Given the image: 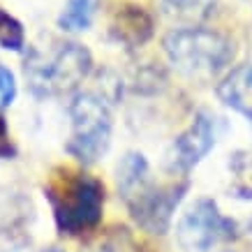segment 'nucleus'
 I'll use <instances>...</instances> for the list:
<instances>
[{
    "label": "nucleus",
    "mask_w": 252,
    "mask_h": 252,
    "mask_svg": "<svg viewBox=\"0 0 252 252\" xmlns=\"http://www.w3.org/2000/svg\"><path fill=\"white\" fill-rule=\"evenodd\" d=\"M54 224L63 236H84L99 227L104 215L107 188L84 169L56 167L44 183Z\"/></svg>",
    "instance_id": "f257e3e1"
},
{
    "label": "nucleus",
    "mask_w": 252,
    "mask_h": 252,
    "mask_svg": "<svg viewBox=\"0 0 252 252\" xmlns=\"http://www.w3.org/2000/svg\"><path fill=\"white\" fill-rule=\"evenodd\" d=\"M153 32L155 21L151 12L134 2L121 5L109 23V37L125 49H141L146 42H151Z\"/></svg>",
    "instance_id": "6e6552de"
},
{
    "label": "nucleus",
    "mask_w": 252,
    "mask_h": 252,
    "mask_svg": "<svg viewBox=\"0 0 252 252\" xmlns=\"http://www.w3.org/2000/svg\"><path fill=\"white\" fill-rule=\"evenodd\" d=\"M16 144L12 139V132H9V125L5 121V116L0 111V162L2 160H14L16 158Z\"/></svg>",
    "instance_id": "dca6fc26"
},
{
    "label": "nucleus",
    "mask_w": 252,
    "mask_h": 252,
    "mask_svg": "<svg viewBox=\"0 0 252 252\" xmlns=\"http://www.w3.org/2000/svg\"><path fill=\"white\" fill-rule=\"evenodd\" d=\"M42 252H63L61 248H46V250H42Z\"/></svg>",
    "instance_id": "f3484780"
},
{
    "label": "nucleus",
    "mask_w": 252,
    "mask_h": 252,
    "mask_svg": "<svg viewBox=\"0 0 252 252\" xmlns=\"http://www.w3.org/2000/svg\"><path fill=\"white\" fill-rule=\"evenodd\" d=\"M241 222L224 215L213 199L201 197L176 224V241L185 252H213L241 236Z\"/></svg>",
    "instance_id": "39448f33"
},
{
    "label": "nucleus",
    "mask_w": 252,
    "mask_h": 252,
    "mask_svg": "<svg viewBox=\"0 0 252 252\" xmlns=\"http://www.w3.org/2000/svg\"><path fill=\"white\" fill-rule=\"evenodd\" d=\"M153 181L151 176V164L146 160L144 153L139 151H130L125 153L116 167V185H118V194L121 199L132 197L137 190H141L144 185Z\"/></svg>",
    "instance_id": "9d476101"
},
{
    "label": "nucleus",
    "mask_w": 252,
    "mask_h": 252,
    "mask_svg": "<svg viewBox=\"0 0 252 252\" xmlns=\"http://www.w3.org/2000/svg\"><path fill=\"white\" fill-rule=\"evenodd\" d=\"M81 252H141V248L127 227H111L97 234Z\"/></svg>",
    "instance_id": "9b49d317"
},
{
    "label": "nucleus",
    "mask_w": 252,
    "mask_h": 252,
    "mask_svg": "<svg viewBox=\"0 0 252 252\" xmlns=\"http://www.w3.org/2000/svg\"><path fill=\"white\" fill-rule=\"evenodd\" d=\"M14 99H16V79L12 74V69L0 65V111L12 107Z\"/></svg>",
    "instance_id": "2eb2a0df"
},
{
    "label": "nucleus",
    "mask_w": 252,
    "mask_h": 252,
    "mask_svg": "<svg viewBox=\"0 0 252 252\" xmlns=\"http://www.w3.org/2000/svg\"><path fill=\"white\" fill-rule=\"evenodd\" d=\"M69 137L65 153L79 164H95L107 155L114 134L111 109L97 93H77L67 107Z\"/></svg>",
    "instance_id": "20e7f679"
},
{
    "label": "nucleus",
    "mask_w": 252,
    "mask_h": 252,
    "mask_svg": "<svg viewBox=\"0 0 252 252\" xmlns=\"http://www.w3.org/2000/svg\"><path fill=\"white\" fill-rule=\"evenodd\" d=\"M213 0H164V7L178 16H201L208 14Z\"/></svg>",
    "instance_id": "4468645a"
},
{
    "label": "nucleus",
    "mask_w": 252,
    "mask_h": 252,
    "mask_svg": "<svg viewBox=\"0 0 252 252\" xmlns=\"http://www.w3.org/2000/svg\"><path fill=\"white\" fill-rule=\"evenodd\" d=\"M167 61L192 79L218 77L234 61V42L211 28H176L162 39Z\"/></svg>",
    "instance_id": "f03ea898"
},
{
    "label": "nucleus",
    "mask_w": 252,
    "mask_h": 252,
    "mask_svg": "<svg viewBox=\"0 0 252 252\" xmlns=\"http://www.w3.org/2000/svg\"><path fill=\"white\" fill-rule=\"evenodd\" d=\"M95 0H67L58 14V28L65 32H81L93 26Z\"/></svg>",
    "instance_id": "f8f14e48"
},
{
    "label": "nucleus",
    "mask_w": 252,
    "mask_h": 252,
    "mask_svg": "<svg viewBox=\"0 0 252 252\" xmlns=\"http://www.w3.org/2000/svg\"><path fill=\"white\" fill-rule=\"evenodd\" d=\"M218 118L208 109H199L192 123L185 127L171 146V171L188 176L199 162L215 148Z\"/></svg>",
    "instance_id": "0eeeda50"
},
{
    "label": "nucleus",
    "mask_w": 252,
    "mask_h": 252,
    "mask_svg": "<svg viewBox=\"0 0 252 252\" xmlns=\"http://www.w3.org/2000/svg\"><path fill=\"white\" fill-rule=\"evenodd\" d=\"M0 46L7 49V51H14V54H23L26 51L23 23L14 14H9L5 7H0Z\"/></svg>",
    "instance_id": "ddd939ff"
},
{
    "label": "nucleus",
    "mask_w": 252,
    "mask_h": 252,
    "mask_svg": "<svg viewBox=\"0 0 252 252\" xmlns=\"http://www.w3.org/2000/svg\"><path fill=\"white\" fill-rule=\"evenodd\" d=\"M188 190H190V181L185 176L164 185L151 181L132 197L123 199V204L127 206L130 218L139 229H144L146 234H153V236H162L171 227L176 208L183 204Z\"/></svg>",
    "instance_id": "423d86ee"
},
{
    "label": "nucleus",
    "mask_w": 252,
    "mask_h": 252,
    "mask_svg": "<svg viewBox=\"0 0 252 252\" xmlns=\"http://www.w3.org/2000/svg\"><path fill=\"white\" fill-rule=\"evenodd\" d=\"M93 54L84 44L65 42L49 56L31 51L23 63V77L28 91L39 99L58 97L77 91L79 84L91 74Z\"/></svg>",
    "instance_id": "7ed1b4c3"
},
{
    "label": "nucleus",
    "mask_w": 252,
    "mask_h": 252,
    "mask_svg": "<svg viewBox=\"0 0 252 252\" xmlns=\"http://www.w3.org/2000/svg\"><path fill=\"white\" fill-rule=\"evenodd\" d=\"M218 97L229 109L252 121V63L236 65L218 86Z\"/></svg>",
    "instance_id": "1a4fd4ad"
}]
</instances>
